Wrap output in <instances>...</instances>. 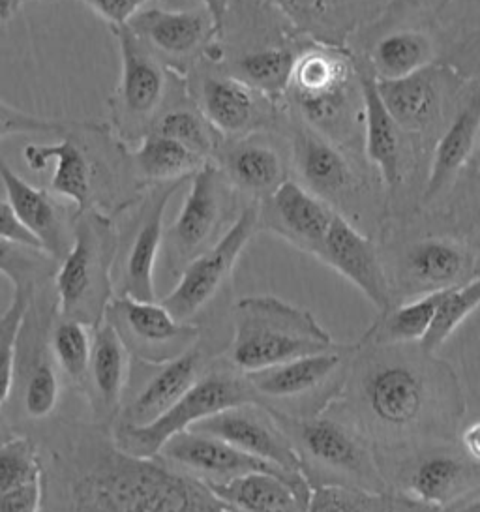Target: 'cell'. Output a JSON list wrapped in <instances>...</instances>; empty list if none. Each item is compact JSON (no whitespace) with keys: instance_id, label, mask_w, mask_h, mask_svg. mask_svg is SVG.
Listing matches in <instances>:
<instances>
[{"instance_id":"cell-1","label":"cell","mask_w":480,"mask_h":512,"mask_svg":"<svg viewBox=\"0 0 480 512\" xmlns=\"http://www.w3.org/2000/svg\"><path fill=\"white\" fill-rule=\"evenodd\" d=\"M34 439L44 462V512H235L160 454L120 449L107 424L55 419Z\"/></svg>"},{"instance_id":"cell-2","label":"cell","mask_w":480,"mask_h":512,"mask_svg":"<svg viewBox=\"0 0 480 512\" xmlns=\"http://www.w3.org/2000/svg\"><path fill=\"white\" fill-rule=\"evenodd\" d=\"M353 391L360 417L385 436L422 432L426 424L439 422L443 406L460 411L452 370L422 349L413 355L400 346H383L360 362Z\"/></svg>"},{"instance_id":"cell-3","label":"cell","mask_w":480,"mask_h":512,"mask_svg":"<svg viewBox=\"0 0 480 512\" xmlns=\"http://www.w3.org/2000/svg\"><path fill=\"white\" fill-rule=\"evenodd\" d=\"M334 346V338L312 312L280 297L250 295L235 304L229 362L242 374Z\"/></svg>"},{"instance_id":"cell-4","label":"cell","mask_w":480,"mask_h":512,"mask_svg":"<svg viewBox=\"0 0 480 512\" xmlns=\"http://www.w3.org/2000/svg\"><path fill=\"white\" fill-rule=\"evenodd\" d=\"M117 248L119 229L113 216L98 209L74 214V242L53 280L60 316L90 329L104 323L105 310L115 297Z\"/></svg>"},{"instance_id":"cell-5","label":"cell","mask_w":480,"mask_h":512,"mask_svg":"<svg viewBox=\"0 0 480 512\" xmlns=\"http://www.w3.org/2000/svg\"><path fill=\"white\" fill-rule=\"evenodd\" d=\"M265 407L299 452L310 486L344 484L370 492H389L383 471L357 428L334 417H299Z\"/></svg>"},{"instance_id":"cell-6","label":"cell","mask_w":480,"mask_h":512,"mask_svg":"<svg viewBox=\"0 0 480 512\" xmlns=\"http://www.w3.org/2000/svg\"><path fill=\"white\" fill-rule=\"evenodd\" d=\"M246 404H261L246 376L233 366L214 368L199 377L158 421L141 428L111 426V432L120 449L135 456H156L171 437L192 430L195 424L225 409Z\"/></svg>"},{"instance_id":"cell-7","label":"cell","mask_w":480,"mask_h":512,"mask_svg":"<svg viewBox=\"0 0 480 512\" xmlns=\"http://www.w3.org/2000/svg\"><path fill=\"white\" fill-rule=\"evenodd\" d=\"M57 312L55 287L32 293L17 340L12 398L19 415L30 422L49 421L59 407L62 377L49 347V332Z\"/></svg>"},{"instance_id":"cell-8","label":"cell","mask_w":480,"mask_h":512,"mask_svg":"<svg viewBox=\"0 0 480 512\" xmlns=\"http://www.w3.org/2000/svg\"><path fill=\"white\" fill-rule=\"evenodd\" d=\"M109 31L115 36L120 55L119 85L107 100L109 130L120 143L139 141L160 119L167 96V72L130 27Z\"/></svg>"},{"instance_id":"cell-9","label":"cell","mask_w":480,"mask_h":512,"mask_svg":"<svg viewBox=\"0 0 480 512\" xmlns=\"http://www.w3.org/2000/svg\"><path fill=\"white\" fill-rule=\"evenodd\" d=\"M184 181L158 184L149 196L135 201L132 220L119 231V248L113 269L115 295L137 301H156L154 269L164 246V216L171 197Z\"/></svg>"},{"instance_id":"cell-10","label":"cell","mask_w":480,"mask_h":512,"mask_svg":"<svg viewBox=\"0 0 480 512\" xmlns=\"http://www.w3.org/2000/svg\"><path fill=\"white\" fill-rule=\"evenodd\" d=\"M257 224L259 209L255 205L244 207L224 235L180 271L177 286L160 301L165 308L179 321H192L209 306L252 241Z\"/></svg>"},{"instance_id":"cell-11","label":"cell","mask_w":480,"mask_h":512,"mask_svg":"<svg viewBox=\"0 0 480 512\" xmlns=\"http://www.w3.org/2000/svg\"><path fill=\"white\" fill-rule=\"evenodd\" d=\"M120 336L134 361L162 364L194 346L201 327L179 321L162 302L137 301L115 295L105 310V319Z\"/></svg>"},{"instance_id":"cell-12","label":"cell","mask_w":480,"mask_h":512,"mask_svg":"<svg viewBox=\"0 0 480 512\" xmlns=\"http://www.w3.org/2000/svg\"><path fill=\"white\" fill-rule=\"evenodd\" d=\"M167 462L180 467L203 482H225L248 473H272L289 482L308 505L310 482L299 475H291L280 467L263 462L248 452L240 451L224 439L201 434L194 430L171 437L158 452Z\"/></svg>"},{"instance_id":"cell-13","label":"cell","mask_w":480,"mask_h":512,"mask_svg":"<svg viewBox=\"0 0 480 512\" xmlns=\"http://www.w3.org/2000/svg\"><path fill=\"white\" fill-rule=\"evenodd\" d=\"M89 122H77L74 130L64 134L55 145H27L23 149V160L32 171H44L49 162H55V171L49 181V192L55 197H64L74 205V214L98 209L102 211L100 184H102V162L111 156H92L85 149L83 130Z\"/></svg>"},{"instance_id":"cell-14","label":"cell","mask_w":480,"mask_h":512,"mask_svg":"<svg viewBox=\"0 0 480 512\" xmlns=\"http://www.w3.org/2000/svg\"><path fill=\"white\" fill-rule=\"evenodd\" d=\"M194 432L224 439L240 451L304 477L299 452L263 404L231 407L212 415L192 428ZM306 479V477H304Z\"/></svg>"},{"instance_id":"cell-15","label":"cell","mask_w":480,"mask_h":512,"mask_svg":"<svg viewBox=\"0 0 480 512\" xmlns=\"http://www.w3.org/2000/svg\"><path fill=\"white\" fill-rule=\"evenodd\" d=\"M147 368L149 372L141 383H135V389H126L119 415L111 426L141 428L158 421L205 374V349L197 342L179 357L147 364Z\"/></svg>"},{"instance_id":"cell-16","label":"cell","mask_w":480,"mask_h":512,"mask_svg":"<svg viewBox=\"0 0 480 512\" xmlns=\"http://www.w3.org/2000/svg\"><path fill=\"white\" fill-rule=\"evenodd\" d=\"M359 353L355 346L330 347L327 351L304 355L293 361L282 362L265 370L244 374L252 385L259 402H293L315 396L323 389L338 392L342 383L338 377L347 376L351 359Z\"/></svg>"},{"instance_id":"cell-17","label":"cell","mask_w":480,"mask_h":512,"mask_svg":"<svg viewBox=\"0 0 480 512\" xmlns=\"http://www.w3.org/2000/svg\"><path fill=\"white\" fill-rule=\"evenodd\" d=\"M222 216V179L218 169L205 164L190 177V188L179 216L164 235L167 271L180 272L207 250Z\"/></svg>"},{"instance_id":"cell-18","label":"cell","mask_w":480,"mask_h":512,"mask_svg":"<svg viewBox=\"0 0 480 512\" xmlns=\"http://www.w3.org/2000/svg\"><path fill=\"white\" fill-rule=\"evenodd\" d=\"M0 181L15 220L49 256L62 261L74 242V211L60 205L45 188H36L17 175L0 156Z\"/></svg>"},{"instance_id":"cell-19","label":"cell","mask_w":480,"mask_h":512,"mask_svg":"<svg viewBox=\"0 0 480 512\" xmlns=\"http://www.w3.org/2000/svg\"><path fill=\"white\" fill-rule=\"evenodd\" d=\"M317 257L357 287L381 316L392 310L389 280L374 242L351 226L342 214H334Z\"/></svg>"},{"instance_id":"cell-20","label":"cell","mask_w":480,"mask_h":512,"mask_svg":"<svg viewBox=\"0 0 480 512\" xmlns=\"http://www.w3.org/2000/svg\"><path fill=\"white\" fill-rule=\"evenodd\" d=\"M351 61L332 47H312L295 59L289 89L304 115L314 122L334 121L345 106Z\"/></svg>"},{"instance_id":"cell-21","label":"cell","mask_w":480,"mask_h":512,"mask_svg":"<svg viewBox=\"0 0 480 512\" xmlns=\"http://www.w3.org/2000/svg\"><path fill=\"white\" fill-rule=\"evenodd\" d=\"M473 486H480V464L464 451L432 449L405 473V499L432 511H443L464 499Z\"/></svg>"},{"instance_id":"cell-22","label":"cell","mask_w":480,"mask_h":512,"mask_svg":"<svg viewBox=\"0 0 480 512\" xmlns=\"http://www.w3.org/2000/svg\"><path fill=\"white\" fill-rule=\"evenodd\" d=\"M132 364L134 357L107 321L92 329L89 374L83 396L92 411V421L107 426L115 422L130 385Z\"/></svg>"},{"instance_id":"cell-23","label":"cell","mask_w":480,"mask_h":512,"mask_svg":"<svg viewBox=\"0 0 480 512\" xmlns=\"http://www.w3.org/2000/svg\"><path fill=\"white\" fill-rule=\"evenodd\" d=\"M336 211L306 186L285 179L269 196V224L304 252L319 256Z\"/></svg>"},{"instance_id":"cell-24","label":"cell","mask_w":480,"mask_h":512,"mask_svg":"<svg viewBox=\"0 0 480 512\" xmlns=\"http://www.w3.org/2000/svg\"><path fill=\"white\" fill-rule=\"evenodd\" d=\"M130 31L158 57L184 59L212 38V25L201 10H169L149 4L130 21Z\"/></svg>"},{"instance_id":"cell-25","label":"cell","mask_w":480,"mask_h":512,"mask_svg":"<svg viewBox=\"0 0 480 512\" xmlns=\"http://www.w3.org/2000/svg\"><path fill=\"white\" fill-rule=\"evenodd\" d=\"M261 96L237 77L205 76L199 83L201 113L224 136H242L265 124L269 117Z\"/></svg>"},{"instance_id":"cell-26","label":"cell","mask_w":480,"mask_h":512,"mask_svg":"<svg viewBox=\"0 0 480 512\" xmlns=\"http://www.w3.org/2000/svg\"><path fill=\"white\" fill-rule=\"evenodd\" d=\"M360 96L364 104V132H366V154L377 167L381 179L389 190H396L402 182V154L398 124L390 117L383 104L377 81L372 72L357 70Z\"/></svg>"},{"instance_id":"cell-27","label":"cell","mask_w":480,"mask_h":512,"mask_svg":"<svg viewBox=\"0 0 480 512\" xmlns=\"http://www.w3.org/2000/svg\"><path fill=\"white\" fill-rule=\"evenodd\" d=\"M480 143V91L469 98L462 111L452 119L447 132L435 147L422 203L428 205L441 196L452 179L469 162Z\"/></svg>"},{"instance_id":"cell-28","label":"cell","mask_w":480,"mask_h":512,"mask_svg":"<svg viewBox=\"0 0 480 512\" xmlns=\"http://www.w3.org/2000/svg\"><path fill=\"white\" fill-rule=\"evenodd\" d=\"M210 492L235 512H304L299 492L272 473H248L231 481L205 482Z\"/></svg>"},{"instance_id":"cell-29","label":"cell","mask_w":480,"mask_h":512,"mask_svg":"<svg viewBox=\"0 0 480 512\" xmlns=\"http://www.w3.org/2000/svg\"><path fill=\"white\" fill-rule=\"evenodd\" d=\"M293 160L302 181L315 196H338L353 182V171L344 154L314 130H297Z\"/></svg>"},{"instance_id":"cell-30","label":"cell","mask_w":480,"mask_h":512,"mask_svg":"<svg viewBox=\"0 0 480 512\" xmlns=\"http://www.w3.org/2000/svg\"><path fill=\"white\" fill-rule=\"evenodd\" d=\"M132 175L139 179V188L167 182L188 181L209 160L180 145L171 137L149 132L139 139L134 151H128Z\"/></svg>"},{"instance_id":"cell-31","label":"cell","mask_w":480,"mask_h":512,"mask_svg":"<svg viewBox=\"0 0 480 512\" xmlns=\"http://www.w3.org/2000/svg\"><path fill=\"white\" fill-rule=\"evenodd\" d=\"M467 265V252L449 239H422L405 252V276L422 295L462 284Z\"/></svg>"},{"instance_id":"cell-32","label":"cell","mask_w":480,"mask_h":512,"mask_svg":"<svg viewBox=\"0 0 480 512\" xmlns=\"http://www.w3.org/2000/svg\"><path fill=\"white\" fill-rule=\"evenodd\" d=\"M377 92L390 117L400 130L420 132L437 111V85L434 74L426 70L402 79H377Z\"/></svg>"},{"instance_id":"cell-33","label":"cell","mask_w":480,"mask_h":512,"mask_svg":"<svg viewBox=\"0 0 480 512\" xmlns=\"http://www.w3.org/2000/svg\"><path fill=\"white\" fill-rule=\"evenodd\" d=\"M443 295L445 289H439L392 308L389 314L375 323L364 340H372L375 346H402L420 342L434 323Z\"/></svg>"},{"instance_id":"cell-34","label":"cell","mask_w":480,"mask_h":512,"mask_svg":"<svg viewBox=\"0 0 480 512\" xmlns=\"http://www.w3.org/2000/svg\"><path fill=\"white\" fill-rule=\"evenodd\" d=\"M49 347L62 377V383H66L79 396H85L92 349V329L81 321L62 317L57 312L49 332Z\"/></svg>"},{"instance_id":"cell-35","label":"cell","mask_w":480,"mask_h":512,"mask_svg":"<svg viewBox=\"0 0 480 512\" xmlns=\"http://www.w3.org/2000/svg\"><path fill=\"white\" fill-rule=\"evenodd\" d=\"M372 74L390 81L413 76L434 61L432 40L419 31L392 32L379 40L372 51Z\"/></svg>"},{"instance_id":"cell-36","label":"cell","mask_w":480,"mask_h":512,"mask_svg":"<svg viewBox=\"0 0 480 512\" xmlns=\"http://www.w3.org/2000/svg\"><path fill=\"white\" fill-rule=\"evenodd\" d=\"M225 169L233 184L259 197H269L285 181L284 162L269 145L244 143L225 156Z\"/></svg>"},{"instance_id":"cell-37","label":"cell","mask_w":480,"mask_h":512,"mask_svg":"<svg viewBox=\"0 0 480 512\" xmlns=\"http://www.w3.org/2000/svg\"><path fill=\"white\" fill-rule=\"evenodd\" d=\"M59 261L42 248L0 235V274L19 293H36L53 286Z\"/></svg>"},{"instance_id":"cell-38","label":"cell","mask_w":480,"mask_h":512,"mask_svg":"<svg viewBox=\"0 0 480 512\" xmlns=\"http://www.w3.org/2000/svg\"><path fill=\"white\" fill-rule=\"evenodd\" d=\"M295 59L297 55L282 47L246 53L237 61V79L265 96H280L289 89Z\"/></svg>"},{"instance_id":"cell-39","label":"cell","mask_w":480,"mask_h":512,"mask_svg":"<svg viewBox=\"0 0 480 512\" xmlns=\"http://www.w3.org/2000/svg\"><path fill=\"white\" fill-rule=\"evenodd\" d=\"M479 306L480 276L475 280H465L458 286L447 287L430 331L419 342L420 349L434 355Z\"/></svg>"},{"instance_id":"cell-40","label":"cell","mask_w":480,"mask_h":512,"mask_svg":"<svg viewBox=\"0 0 480 512\" xmlns=\"http://www.w3.org/2000/svg\"><path fill=\"white\" fill-rule=\"evenodd\" d=\"M304 512H398L396 496L344 484H315Z\"/></svg>"},{"instance_id":"cell-41","label":"cell","mask_w":480,"mask_h":512,"mask_svg":"<svg viewBox=\"0 0 480 512\" xmlns=\"http://www.w3.org/2000/svg\"><path fill=\"white\" fill-rule=\"evenodd\" d=\"M44 481V462L38 441L17 432L0 447V492Z\"/></svg>"},{"instance_id":"cell-42","label":"cell","mask_w":480,"mask_h":512,"mask_svg":"<svg viewBox=\"0 0 480 512\" xmlns=\"http://www.w3.org/2000/svg\"><path fill=\"white\" fill-rule=\"evenodd\" d=\"M30 297L29 293L14 291L8 308L0 314V413L10 404L14 392L17 340Z\"/></svg>"},{"instance_id":"cell-43","label":"cell","mask_w":480,"mask_h":512,"mask_svg":"<svg viewBox=\"0 0 480 512\" xmlns=\"http://www.w3.org/2000/svg\"><path fill=\"white\" fill-rule=\"evenodd\" d=\"M210 130L212 128L203 115H197L188 109H173L160 115V119L152 126L150 132L171 137L179 141L180 145L199 154L201 158L209 160L210 154L214 151V139Z\"/></svg>"},{"instance_id":"cell-44","label":"cell","mask_w":480,"mask_h":512,"mask_svg":"<svg viewBox=\"0 0 480 512\" xmlns=\"http://www.w3.org/2000/svg\"><path fill=\"white\" fill-rule=\"evenodd\" d=\"M77 122L55 121L38 115H30L0 100V139L25 134H57L64 136L74 130Z\"/></svg>"},{"instance_id":"cell-45","label":"cell","mask_w":480,"mask_h":512,"mask_svg":"<svg viewBox=\"0 0 480 512\" xmlns=\"http://www.w3.org/2000/svg\"><path fill=\"white\" fill-rule=\"evenodd\" d=\"M89 8L92 14L107 23L109 29L128 27L145 6L162 0H79Z\"/></svg>"},{"instance_id":"cell-46","label":"cell","mask_w":480,"mask_h":512,"mask_svg":"<svg viewBox=\"0 0 480 512\" xmlns=\"http://www.w3.org/2000/svg\"><path fill=\"white\" fill-rule=\"evenodd\" d=\"M0 512H44V481L0 492Z\"/></svg>"},{"instance_id":"cell-47","label":"cell","mask_w":480,"mask_h":512,"mask_svg":"<svg viewBox=\"0 0 480 512\" xmlns=\"http://www.w3.org/2000/svg\"><path fill=\"white\" fill-rule=\"evenodd\" d=\"M272 2L300 27H308L321 21L329 14L334 4V0H272Z\"/></svg>"},{"instance_id":"cell-48","label":"cell","mask_w":480,"mask_h":512,"mask_svg":"<svg viewBox=\"0 0 480 512\" xmlns=\"http://www.w3.org/2000/svg\"><path fill=\"white\" fill-rule=\"evenodd\" d=\"M0 235L2 237H8V239H14V241L25 242V244H32V246H38L40 244L34 241V237L27 233L21 224L15 220L14 212L10 209L8 201L6 199H0Z\"/></svg>"},{"instance_id":"cell-49","label":"cell","mask_w":480,"mask_h":512,"mask_svg":"<svg viewBox=\"0 0 480 512\" xmlns=\"http://www.w3.org/2000/svg\"><path fill=\"white\" fill-rule=\"evenodd\" d=\"M199 2L203 4L205 14L209 16L210 25H212V38L222 34L231 0H199Z\"/></svg>"},{"instance_id":"cell-50","label":"cell","mask_w":480,"mask_h":512,"mask_svg":"<svg viewBox=\"0 0 480 512\" xmlns=\"http://www.w3.org/2000/svg\"><path fill=\"white\" fill-rule=\"evenodd\" d=\"M462 451L473 462L480 464V422L467 426L464 432H462Z\"/></svg>"},{"instance_id":"cell-51","label":"cell","mask_w":480,"mask_h":512,"mask_svg":"<svg viewBox=\"0 0 480 512\" xmlns=\"http://www.w3.org/2000/svg\"><path fill=\"white\" fill-rule=\"evenodd\" d=\"M29 2H53V0H0V21H10Z\"/></svg>"},{"instance_id":"cell-52","label":"cell","mask_w":480,"mask_h":512,"mask_svg":"<svg viewBox=\"0 0 480 512\" xmlns=\"http://www.w3.org/2000/svg\"><path fill=\"white\" fill-rule=\"evenodd\" d=\"M437 512H480V490L475 492V496L469 497V499H460L447 509Z\"/></svg>"},{"instance_id":"cell-53","label":"cell","mask_w":480,"mask_h":512,"mask_svg":"<svg viewBox=\"0 0 480 512\" xmlns=\"http://www.w3.org/2000/svg\"><path fill=\"white\" fill-rule=\"evenodd\" d=\"M17 434V430L12 428V424L6 421L4 417H2V413H0V447L10 439V437H14Z\"/></svg>"},{"instance_id":"cell-54","label":"cell","mask_w":480,"mask_h":512,"mask_svg":"<svg viewBox=\"0 0 480 512\" xmlns=\"http://www.w3.org/2000/svg\"><path fill=\"white\" fill-rule=\"evenodd\" d=\"M424 2L426 0H389V6L392 10H402V8H415Z\"/></svg>"},{"instance_id":"cell-55","label":"cell","mask_w":480,"mask_h":512,"mask_svg":"<svg viewBox=\"0 0 480 512\" xmlns=\"http://www.w3.org/2000/svg\"><path fill=\"white\" fill-rule=\"evenodd\" d=\"M450 0H441V4H449Z\"/></svg>"},{"instance_id":"cell-56","label":"cell","mask_w":480,"mask_h":512,"mask_svg":"<svg viewBox=\"0 0 480 512\" xmlns=\"http://www.w3.org/2000/svg\"><path fill=\"white\" fill-rule=\"evenodd\" d=\"M479 250H480V235H479Z\"/></svg>"},{"instance_id":"cell-57","label":"cell","mask_w":480,"mask_h":512,"mask_svg":"<svg viewBox=\"0 0 480 512\" xmlns=\"http://www.w3.org/2000/svg\"><path fill=\"white\" fill-rule=\"evenodd\" d=\"M479 147H480V143H479Z\"/></svg>"}]
</instances>
